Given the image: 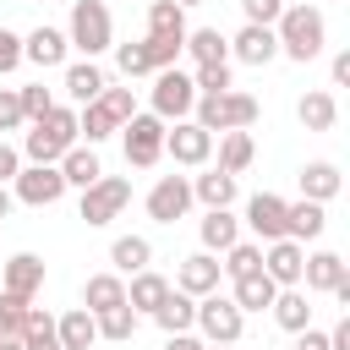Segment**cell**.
Wrapping results in <instances>:
<instances>
[{"label": "cell", "mask_w": 350, "mask_h": 350, "mask_svg": "<svg viewBox=\"0 0 350 350\" xmlns=\"http://www.w3.org/2000/svg\"><path fill=\"white\" fill-rule=\"evenodd\" d=\"M301 268H306V246H301V241H268V246H262V273H268L279 290H295V284H301Z\"/></svg>", "instance_id": "obj_12"}, {"label": "cell", "mask_w": 350, "mask_h": 350, "mask_svg": "<svg viewBox=\"0 0 350 350\" xmlns=\"http://www.w3.org/2000/svg\"><path fill=\"white\" fill-rule=\"evenodd\" d=\"M148 38L159 44H186V11L175 0H153L148 5Z\"/></svg>", "instance_id": "obj_30"}, {"label": "cell", "mask_w": 350, "mask_h": 350, "mask_svg": "<svg viewBox=\"0 0 350 350\" xmlns=\"http://www.w3.org/2000/svg\"><path fill=\"white\" fill-rule=\"evenodd\" d=\"M295 350H328V334H323V328H301Z\"/></svg>", "instance_id": "obj_51"}, {"label": "cell", "mask_w": 350, "mask_h": 350, "mask_svg": "<svg viewBox=\"0 0 350 350\" xmlns=\"http://www.w3.org/2000/svg\"><path fill=\"white\" fill-rule=\"evenodd\" d=\"M230 60H241V66H268V60H279V38H273V27H252V22H241V33L230 38Z\"/></svg>", "instance_id": "obj_17"}, {"label": "cell", "mask_w": 350, "mask_h": 350, "mask_svg": "<svg viewBox=\"0 0 350 350\" xmlns=\"http://www.w3.org/2000/svg\"><path fill=\"white\" fill-rule=\"evenodd\" d=\"M55 170H60V180H66V191H71V186H77V191H88V186H93V180L104 175V164H98V148H88V142H77V148H66Z\"/></svg>", "instance_id": "obj_18"}, {"label": "cell", "mask_w": 350, "mask_h": 350, "mask_svg": "<svg viewBox=\"0 0 350 350\" xmlns=\"http://www.w3.org/2000/svg\"><path fill=\"white\" fill-rule=\"evenodd\" d=\"M131 202V180L126 175H98L88 191H82V202H77V219L88 224V230H98V224H109V219H120V208Z\"/></svg>", "instance_id": "obj_7"}, {"label": "cell", "mask_w": 350, "mask_h": 350, "mask_svg": "<svg viewBox=\"0 0 350 350\" xmlns=\"http://www.w3.org/2000/svg\"><path fill=\"white\" fill-rule=\"evenodd\" d=\"M257 98L252 93H241V88H230V93H197V104H191V120L213 137V131H252L257 126Z\"/></svg>", "instance_id": "obj_3"}, {"label": "cell", "mask_w": 350, "mask_h": 350, "mask_svg": "<svg viewBox=\"0 0 350 350\" xmlns=\"http://www.w3.org/2000/svg\"><path fill=\"white\" fill-rule=\"evenodd\" d=\"M295 120H301L306 131H334V120H339V98H334L328 88H312V93H301Z\"/></svg>", "instance_id": "obj_27"}, {"label": "cell", "mask_w": 350, "mask_h": 350, "mask_svg": "<svg viewBox=\"0 0 350 350\" xmlns=\"http://www.w3.org/2000/svg\"><path fill=\"white\" fill-rule=\"evenodd\" d=\"M27 306H33V301L0 290V334H16V339H22V317H27Z\"/></svg>", "instance_id": "obj_44"}, {"label": "cell", "mask_w": 350, "mask_h": 350, "mask_svg": "<svg viewBox=\"0 0 350 350\" xmlns=\"http://www.w3.org/2000/svg\"><path fill=\"white\" fill-rule=\"evenodd\" d=\"M66 44H71L82 60H98L104 49H115V22H109V5H104V0H71V16H66Z\"/></svg>", "instance_id": "obj_4"}, {"label": "cell", "mask_w": 350, "mask_h": 350, "mask_svg": "<svg viewBox=\"0 0 350 350\" xmlns=\"http://www.w3.org/2000/svg\"><path fill=\"white\" fill-rule=\"evenodd\" d=\"M191 213V180L186 175H159L153 191H148V219L153 224H175Z\"/></svg>", "instance_id": "obj_11"}, {"label": "cell", "mask_w": 350, "mask_h": 350, "mask_svg": "<svg viewBox=\"0 0 350 350\" xmlns=\"http://www.w3.org/2000/svg\"><path fill=\"white\" fill-rule=\"evenodd\" d=\"M11 197L27 202V208H55V202L66 197V180H60L55 164H22L16 180H11Z\"/></svg>", "instance_id": "obj_9"}, {"label": "cell", "mask_w": 350, "mask_h": 350, "mask_svg": "<svg viewBox=\"0 0 350 350\" xmlns=\"http://www.w3.org/2000/svg\"><path fill=\"white\" fill-rule=\"evenodd\" d=\"M77 142H82V137H77V109H71V104H55L44 120H33V131L22 137L16 153H22L27 164H60V153L77 148Z\"/></svg>", "instance_id": "obj_2"}, {"label": "cell", "mask_w": 350, "mask_h": 350, "mask_svg": "<svg viewBox=\"0 0 350 350\" xmlns=\"http://www.w3.org/2000/svg\"><path fill=\"white\" fill-rule=\"evenodd\" d=\"M164 153L175 164H186V170H202L213 159V137L197 120H175V126H164Z\"/></svg>", "instance_id": "obj_10"}, {"label": "cell", "mask_w": 350, "mask_h": 350, "mask_svg": "<svg viewBox=\"0 0 350 350\" xmlns=\"http://www.w3.org/2000/svg\"><path fill=\"white\" fill-rule=\"evenodd\" d=\"M55 339H60V350H93V345H98V323H93V312H88V306L60 312V317H55Z\"/></svg>", "instance_id": "obj_24"}, {"label": "cell", "mask_w": 350, "mask_h": 350, "mask_svg": "<svg viewBox=\"0 0 350 350\" xmlns=\"http://www.w3.org/2000/svg\"><path fill=\"white\" fill-rule=\"evenodd\" d=\"M241 11H246V22H252V27H273V22H279V11H284V0H241Z\"/></svg>", "instance_id": "obj_46"}, {"label": "cell", "mask_w": 350, "mask_h": 350, "mask_svg": "<svg viewBox=\"0 0 350 350\" xmlns=\"http://www.w3.org/2000/svg\"><path fill=\"white\" fill-rule=\"evenodd\" d=\"M120 148H126V164L131 170H153L164 159V120L153 109H137L126 126H120Z\"/></svg>", "instance_id": "obj_6"}, {"label": "cell", "mask_w": 350, "mask_h": 350, "mask_svg": "<svg viewBox=\"0 0 350 350\" xmlns=\"http://www.w3.org/2000/svg\"><path fill=\"white\" fill-rule=\"evenodd\" d=\"M120 126H115V115L104 109V104H88V109H77V137H88V148H98L104 137H115Z\"/></svg>", "instance_id": "obj_39"}, {"label": "cell", "mask_w": 350, "mask_h": 350, "mask_svg": "<svg viewBox=\"0 0 350 350\" xmlns=\"http://www.w3.org/2000/svg\"><path fill=\"white\" fill-rule=\"evenodd\" d=\"M295 180H301V197H306V202H323V208H328V202L339 197V186H345L339 164H328V159H312V164H301V175H295Z\"/></svg>", "instance_id": "obj_19"}, {"label": "cell", "mask_w": 350, "mask_h": 350, "mask_svg": "<svg viewBox=\"0 0 350 350\" xmlns=\"http://www.w3.org/2000/svg\"><path fill=\"white\" fill-rule=\"evenodd\" d=\"M0 290H11V295H22V301H33V295L44 290V257L16 252V257L5 262V273H0Z\"/></svg>", "instance_id": "obj_21"}, {"label": "cell", "mask_w": 350, "mask_h": 350, "mask_svg": "<svg viewBox=\"0 0 350 350\" xmlns=\"http://www.w3.org/2000/svg\"><path fill=\"white\" fill-rule=\"evenodd\" d=\"M82 306L98 317V312H109V306H126V279L120 273H88V284H82Z\"/></svg>", "instance_id": "obj_32"}, {"label": "cell", "mask_w": 350, "mask_h": 350, "mask_svg": "<svg viewBox=\"0 0 350 350\" xmlns=\"http://www.w3.org/2000/svg\"><path fill=\"white\" fill-rule=\"evenodd\" d=\"M191 202H202V208H230V202H235V175H224L219 164L202 170V175H191Z\"/></svg>", "instance_id": "obj_31"}, {"label": "cell", "mask_w": 350, "mask_h": 350, "mask_svg": "<svg viewBox=\"0 0 350 350\" xmlns=\"http://www.w3.org/2000/svg\"><path fill=\"white\" fill-rule=\"evenodd\" d=\"M219 279H224V273H219V257H213V252H191V257H180V268H175V290L191 295V301L213 295Z\"/></svg>", "instance_id": "obj_13"}, {"label": "cell", "mask_w": 350, "mask_h": 350, "mask_svg": "<svg viewBox=\"0 0 350 350\" xmlns=\"http://www.w3.org/2000/svg\"><path fill=\"white\" fill-rule=\"evenodd\" d=\"M0 350H22V339L16 334H0Z\"/></svg>", "instance_id": "obj_54"}, {"label": "cell", "mask_w": 350, "mask_h": 350, "mask_svg": "<svg viewBox=\"0 0 350 350\" xmlns=\"http://www.w3.org/2000/svg\"><path fill=\"white\" fill-rule=\"evenodd\" d=\"M66 55H71V44H66V27H33V33L22 38V60H27V66H38V71H55V66H66Z\"/></svg>", "instance_id": "obj_16"}, {"label": "cell", "mask_w": 350, "mask_h": 350, "mask_svg": "<svg viewBox=\"0 0 350 350\" xmlns=\"http://www.w3.org/2000/svg\"><path fill=\"white\" fill-rule=\"evenodd\" d=\"M252 159H257V142H252V131H219V170H224V175H241V170H252Z\"/></svg>", "instance_id": "obj_35"}, {"label": "cell", "mask_w": 350, "mask_h": 350, "mask_svg": "<svg viewBox=\"0 0 350 350\" xmlns=\"http://www.w3.org/2000/svg\"><path fill=\"white\" fill-rule=\"evenodd\" d=\"M273 295H279V284L257 268V273H246V279H230V301L241 306V312H268L273 306Z\"/></svg>", "instance_id": "obj_28"}, {"label": "cell", "mask_w": 350, "mask_h": 350, "mask_svg": "<svg viewBox=\"0 0 350 350\" xmlns=\"http://www.w3.org/2000/svg\"><path fill=\"white\" fill-rule=\"evenodd\" d=\"M109 273H120V279H131V273H142V268H153V241L148 235H115V246H109Z\"/></svg>", "instance_id": "obj_26"}, {"label": "cell", "mask_w": 350, "mask_h": 350, "mask_svg": "<svg viewBox=\"0 0 350 350\" xmlns=\"http://www.w3.org/2000/svg\"><path fill=\"white\" fill-rule=\"evenodd\" d=\"M22 126H27V115H22L16 88H0V131H22Z\"/></svg>", "instance_id": "obj_45"}, {"label": "cell", "mask_w": 350, "mask_h": 350, "mask_svg": "<svg viewBox=\"0 0 350 350\" xmlns=\"http://www.w3.org/2000/svg\"><path fill=\"white\" fill-rule=\"evenodd\" d=\"M93 323H98V339H109V345H126V339L137 334V312H131V306H109V312H98Z\"/></svg>", "instance_id": "obj_40"}, {"label": "cell", "mask_w": 350, "mask_h": 350, "mask_svg": "<svg viewBox=\"0 0 350 350\" xmlns=\"http://www.w3.org/2000/svg\"><path fill=\"white\" fill-rule=\"evenodd\" d=\"M11 202H16V197H11V186H0V219L11 213Z\"/></svg>", "instance_id": "obj_53"}, {"label": "cell", "mask_w": 350, "mask_h": 350, "mask_svg": "<svg viewBox=\"0 0 350 350\" xmlns=\"http://www.w3.org/2000/svg\"><path fill=\"white\" fill-rule=\"evenodd\" d=\"M180 55H191V66H208V60H230V38L219 27H186V44Z\"/></svg>", "instance_id": "obj_33"}, {"label": "cell", "mask_w": 350, "mask_h": 350, "mask_svg": "<svg viewBox=\"0 0 350 350\" xmlns=\"http://www.w3.org/2000/svg\"><path fill=\"white\" fill-rule=\"evenodd\" d=\"M16 66H22V33L0 27V77H11Z\"/></svg>", "instance_id": "obj_47"}, {"label": "cell", "mask_w": 350, "mask_h": 350, "mask_svg": "<svg viewBox=\"0 0 350 350\" xmlns=\"http://www.w3.org/2000/svg\"><path fill=\"white\" fill-rule=\"evenodd\" d=\"M164 295H170V279H164V273H153V268L131 273V284H126V306H131L137 317H153V312L164 306Z\"/></svg>", "instance_id": "obj_23"}, {"label": "cell", "mask_w": 350, "mask_h": 350, "mask_svg": "<svg viewBox=\"0 0 350 350\" xmlns=\"http://www.w3.org/2000/svg\"><path fill=\"white\" fill-rule=\"evenodd\" d=\"M246 230L257 235V246H268V241H284V197H273V191H257V197H246Z\"/></svg>", "instance_id": "obj_15"}, {"label": "cell", "mask_w": 350, "mask_h": 350, "mask_svg": "<svg viewBox=\"0 0 350 350\" xmlns=\"http://www.w3.org/2000/svg\"><path fill=\"white\" fill-rule=\"evenodd\" d=\"M323 230H328V208H323V202H306V197H301V202H284V241H301V246H306V241H317Z\"/></svg>", "instance_id": "obj_20"}, {"label": "cell", "mask_w": 350, "mask_h": 350, "mask_svg": "<svg viewBox=\"0 0 350 350\" xmlns=\"http://www.w3.org/2000/svg\"><path fill=\"white\" fill-rule=\"evenodd\" d=\"M153 323H159L164 334H191V328H197V301L170 284V295H164V306L153 312Z\"/></svg>", "instance_id": "obj_34"}, {"label": "cell", "mask_w": 350, "mask_h": 350, "mask_svg": "<svg viewBox=\"0 0 350 350\" xmlns=\"http://www.w3.org/2000/svg\"><path fill=\"white\" fill-rule=\"evenodd\" d=\"M60 88H66L71 109H88V104H98V93L109 88V77H104V66H98V60H71V66H66V77H60Z\"/></svg>", "instance_id": "obj_14"}, {"label": "cell", "mask_w": 350, "mask_h": 350, "mask_svg": "<svg viewBox=\"0 0 350 350\" xmlns=\"http://www.w3.org/2000/svg\"><path fill=\"white\" fill-rule=\"evenodd\" d=\"M273 38H279V55H290V60L306 66V60L323 55V44H328V22H323L317 5H284L279 22H273Z\"/></svg>", "instance_id": "obj_1"}, {"label": "cell", "mask_w": 350, "mask_h": 350, "mask_svg": "<svg viewBox=\"0 0 350 350\" xmlns=\"http://www.w3.org/2000/svg\"><path fill=\"white\" fill-rule=\"evenodd\" d=\"M148 104H153V115L170 126V120H191V104H197V88H191V77L180 71V66H170V71H153V93H148Z\"/></svg>", "instance_id": "obj_8"}, {"label": "cell", "mask_w": 350, "mask_h": 350, "mask_svg": "<svg viewBox=\"0 0 350 350\" xmlns=\"http://www.w3.org/2000/svg\"><path fill=\"white\" fill-rule=\"evenodd\" d=\"M197 235H202V252H230L235 241H241V219L230 213V208H208L202 213V224H197Z\"/></svg>", "instance_id": "obj_25"}, {"label": "cell", "mask_w": 350, "mask_h": 350, "mask_svg": "<svg viewBox=\"0 0 350 350\" xmlns=\"http://www.w3.org/2000/svg\"><path fill=\"white\" fill-rule=\"evenodd\" d=\"M328 350H350V312H345V317L328 328Z\"/></svg>", "instance_id": "obj_49"}, {"label": "cell", "mask_w": 350, "mask_h": 350, "mask_svg": "<svg viewBox=\"0 0 350 350\" xmlns=\"http://www.w3.org/2000/svg\"><path fill=\"white\" fill-rule=\"evenodd\" d=\"M268 312H273V323H279L284 334H301V328H312V295H306L301 284H295V290H279Z\"/></svg>", "instance_id": "obj_29"}, {"label": "cell", "mask_w": 350, "mask_h": 350, "mask_svg": "<svg viewBox=\"0 0 350 350\" xmlns=\"http://www.w3.org/2000/svg\"><path fill=\"white\" fill-rule=\"evenodd\" d=\"M328 77H334V88H345V82H350V49H339V55H334Z\"/></svg>", "instance_id": "obj_50"}, {"label": "cell", "mask_w": 350, "mask_h": 350, "mask_svg": "<svg viewBox=\"0 0 350 350\" xmlns=\"http://www.w3.org/2000/svg\"><path fill=\"white\" fill-rule=\"evenodd\" d=\"M16 170H22V153L0 137V186H11V180H16Z\"/></svg>", "instance_id": "obj_48"}, {"label": "cell", "mask_w": 350, "mask_h": 350, "mask_svg": "<svg viewBox=\"0 0 350 350\" xmlns=\"http://www.w3.org/2000/svg\"><path fill=\"white\" fill-rule=\"evenodd\" d=\"M22 350H60L55 317H49L44 306H27V317H22Z\"/></svg>", "instance_id": "obj_36"}, {"label": "cell", "mask_w": 350, "mask_h": 350, "mask_svg": "<svg viewBox=\"0 0 350 350\" xmlns=\"http://www.w3.org/2000/svg\"><path fill=\"white\" fill-rule=\"evenodd\" d=\"M16 98H22V115H27V126H33V120H44V115L55 109V93H49L44 82H27V88H16Z\"/></svg>", "instance_id": "obj_42"}, {"label": "cell", "mask_w": 350, "mask_h": 350, "mask_svg": "<svg viewBox=\"0 0 350 350\" xmlns=\"http://www.w3.org/2000/svg\"><path fill=\"white\" fill-rule=\"evenodd\" d=\"M197 93H230L235 88V60H208V66H191L186 71Z\"/></svg>", "instance_id": "obj_37"}, {"label": "cell", "mask_w": 350, "mask_h": 350, "mask_svg": "<svg viewBox=\"0 0 350 350\" xmlns=\"http://www.w3.org/2000/svg\"><path fill=\"white\" fill-rule=\"evenodd\" d=\"M164 350H202L197 334H164Z\"/></svg>", "instance_id": "obj_52"}, {"label": "cell", "mask_w": 350, "mask_h": 350, "mask_svg": "<svg viewBox=\"0 0 350 350\" xmlns=\"http://www.w3.org/2000/svg\"><path fill=\"white\" fill-rule=\"evenodd\" d=\"M202 350H235V345H202Z\"/></svg>", "instance_id": "obj_56"}, {"label": "cell", "mask_w": 350, "mask_h": 350, "mask_svg": "<svg viewBox=\"0 0 350 350\" xmlns=\"http://www.w3.org/2000/svg\"><path fill=\"white\" fill-rule=\"evenodd\" d=\"M241 334H246V312L224 290H213V295L197 301V339L202 345H241Z\"/></svg>", "instance_id": "obj_5"}, {"label": "cell", "mask_w": 350, "mask_h": 350, "mask_svg": "<svg viewBox=\"0 0 350 350\" xmlns=\"http://www.w3.org/2000/svg\"><path fill=\"white\" fill-rule=\"evenodd\" d=\"M219 257H224V262H219V273H224V279H246V273H257V268H262V246H257V241H235V246H230V252H219Z\"/></svg>", "instance_id": "obj_38"}, {"label": "cell", "mask_w": 350, "mask_h": 350, "mask_svg": "<svg viewBox=\"0 0 350 350\" xmlns=\"http://www.w3.org/2000/svg\"><path fill=\"white\" fill-rule=\"evenodd\" d=\"M115 66H120V77H153V60H148L142 38L137 44H115Z\"/></svg>", "instance_id": "obj_41"}, {"label": "cell", "mask_w": 350, "mask_h": 350, "mask_svg": "<svg viewBox=\"0 0 350 350\" xmlns=\"http://www.w3.org/2000/svg\"><path fill=\"white\" fill-rule=\"evenodd\" d=\"M98 104L115 115V126H126V120L137 115V93H131V88H104V93H98Z\"/></svg>", "instance_id": "obj_43"}, {"label": "cell", "mask_w": 350, "mask_h": 350, "mask_svg": "<svg viewBox=\"0 0 350 350\" xmlns=\"http://www.w3.org/2000/svg\"><path fill=\"white\" fill-rule=\"evenodd\" d=\"M175 5H180V11H191V5H208V0H175Z\"/></svg>", "instance_id": "obj_55"}, {"label": "cell", "mask_w": 350, "mask_h": 350, "mask_svg": "<svg viewBox=\"0 0 350 350\" xmlns=\"http://www.w3.org/2000/svg\"><path fill=\"white\" fill-rule=\"evenodd\" d=\"M350 268H345V257L339 252H306V268H301V284H306V295H328L339 279H345Z\"/></svg>", "instance_id": "obj_22"}]
</instances>
